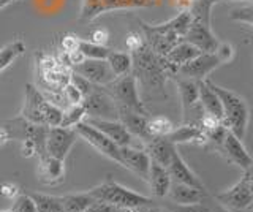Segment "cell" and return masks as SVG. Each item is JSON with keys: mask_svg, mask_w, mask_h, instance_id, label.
<instances>
[{"mask_svg": "<svg viewBox=\"0 0 253 212\" xmlns=\"http://www.w3.org/2000/svg\"><path fill=\"white\" fill-rule=\"evenodd\" d=\"M192 14L188 10L180 11L177 16L172 19L162 22V24H147L144 21H139L141 32L144 37V42L158 56H166L174 46L187 34L190 22H192Z\"/></svg>", "mask_w": 253, "mask_h": 212, "instance_id": "cell-1", "label": "cell"}, {"mask_svg": "<svg viewBox=\"0 0 253 212\" xmlns=\"http://www.w3.org/2000/svg\"><path fill=\"white\" fill-rule=\"evenodd\" d=\"M131 73L136 78V83L149 92H162L171 75L165 59L144 44L141 49L131 52Z\"/></svg>", "mask_w": 253, "mask_h": 212, "instance_id": "cell-2", "label": "cell"}, {"mask_svg": "<svg viewBox=\"0 0 253 212\" xmlns=\"http://www.w3.org/2000/svg\"><path fill=\"white\" fill-rule=\"evenodd\" d=\"M206 81H208L209 87L215 92L220 98L221 109H223L221 124H223L233 135L242 139L245 136V133H247L249 119H250L247 101H245L241 95H237L236 92L213 84L212 81L208 80V78H206Z\"/></svg>", "mask_w": 253, "mask_h": 212, "instance_id": "cell-3", "label": "cell"}, {"mask_svg": "<svg viewBox=\"0 0 253 212\" xmlns=\"http://www.w3.org/2000/svg\"><path fill=\"white\" fill-rule=\"evenodd\" d=\"M21 117L38 125L59 127V124L62 121V109L52 105L51 101H47L37 85L26 84Z\"/></svg>", "mask_w": 253, "mask_h": 212, "instance_id": "cell-4", "label": "cell"}, {"mask_svg": "<svg viewBox=\"0 0 253 212\" xmlns=\"http://www.w3.org/2000/svg\"><path fill=\"white\" fill-rule=\"evenodd\" d=\"M89 193L93 196L95 200L105 201L109 204H114L117 208H139V206H149L154 201L147 198L144 195H139L136 192L130 190L121 184L114 182V180L108 179L106 182H103L97 187H93L89 190Z\"/></svg>", "mask_w": 253, "mask_h": 212, "instance_id": "cell-5", "label": "cell"}, {"mask_svg": "<svg viewBox=\"0 0 253 212\" xmlns=\"http://www.w3.org/2000/svg\"><path fill=\"white\" fill-rule=\"evenodd\" d=\"M215 200L229 212H247L253 206V182H252V171L245 170L244 176L237 182L215 195Z\"/></svg>", "mask_w": 253, "mask_h": 212, "instance_id": "cell-6", "label": "cell"}, {"mask_svg": "<svg viewBox=\"0 0 253 212\" xmlns=\"http://www.w3.org/2000/svg\"><path fill=\"white\" fill-rule=\"evenodd\" d=\"M105 87L111 93V97L114 98L117 106L128 108L133 109V111H138L147 116V109L144 103H142V100L139 98L138 83L133 73H126L124 76L116 78L113 83H109Z\"/></svg>", "mask_w": 253, "mask_h": 212, "instance_id": "cell-7", "label": "cell"}, {"mask_svg": "<svg viewBox=\"0 0 253 212\" xmlns=\"http://www.w3.org/2000/svg\"><path fill=\"white\" fill-rule=\"evenodd\" d=\"M38 75L42 78V89H62L73 73L68 65L49 54H37Z\"/></svg>", "mask_w": 253, "mask_h": 212, "instance_id": "cell-8", "label": "cell"}, {"mask_svg": "<svg viewBox=\"0 0 253 212\" xmlns=\"http://www.w3.org/2000/svg\"><path fill=\"white\" fill-rule=\"evenodd\" d=\"M81 105L85 109V117L117 121V105L105 85L93 84L90 92L84 95Z\"/></svg>", "mask_w": 253, "mask_h": 212, "instance_id": "cell-9", "label": "cell"}, {"mask_svg": "<svg viewBox=\"0 0 253 212\" xmlns=\"http://www.w3.org/2000/svg\"><path fill=\"white\" fill-rule=\"evenodd\" d=\"M150 5H152L150 0H83L79 13L83 21H92L108 11L146 8Z\"/></svg>", "mask_w": 253, "mask_h": 212, "instance_id": "cell-10", "label": "cell"}, {"mask_svg": "<svg viewBox=\"0 0 253 212\" xmlns=\"http://www.w3.org/2000/svg\"><path fill=\"white\" fill-rule=\"evenodd\" d=\"M78 133L79 138H83L85 143H89L95 151H98L101 155L108 157L113 162L121 165V155H119V146L114 144L105 133H101L98 128L92 127L90 124H87L85 121L76 124L73 127Z\"/></svg>", "mask_w": 253, "mask_h": 212, "instance_id": "cell-11", "label": "cell"}, {"mask_svg": "<svg viewBox=\"0 0 253 212\" xmlns=\"http://www.w3.org/2000/svg\"><path fill=\"white\" fill-rule=\"evenodd\" d=\"M78 133L75 128H63V127H49L46 135V154L54 159L65 160L71 147L75 146Z\"/></svg>", "mask_w": 253, "mask_h": 212, "instance_id": "cell-12", "label": "cell"}, {"mask_svg": "<svg viewBox=\"0 0 253 212\" xmlns=\"http://www.w3.org/2000/svg\"><path fill=\"white\" fill-rule=\"evenodd\" d=\"M220 65L223 64H221V60L218 59L215 52H201L200 56H196L195 59L187 62L185 65H182L176 75L190 78V80L203 81Z\"/></svg>", "mask_w": 253, "mask_h": 212, "instance_id": "cell-13", "label": "cell"}, {"mask_svg": "<svg viewBox=\"0 0 253 212\" xmlns=\"http://www.w3.org/2000/svg\"><path fill=\"white\" fill-rule=\"evenodd\" d=\"M71 70H73V73L85 78L89 83L97 85H108L116 80L108 62L101 59H84L81 64L75 65Z\"/></svg>", "mask_w": 253, "mask_h": 212, "instance_id": "cell-14", "label": "cell"}, {"mask_svg": "<svg viewBox=\"0 0 253 212\" xmlns=\"http://www.w3.org/2000/svg\"><path fill=\"white\" fill-rule=\"evenodd\" d=\"M182 40L192 43L201 52H215L217 46L220 44L218 38L212 32L211 24H206V22L200 19H192L187 34Z\"/></svg>", "mask_w": 253, "mask_h": 212, "instance_id": "cell-15", "label": "cell"}, {"mask_svg": "<svg viewBox=\"0 0 253 212\" xmlns=\"http://www.w3.org/2000/svg\"><path fill=\"white\" fill-rule=\"evenodd\" d=\"M119 155H121V165L126 170L133 171L144 180L149 176V167H150V157L144 149H138L134 146H122L119 147Z\"/></svg>", "mask_w": 253, "mask_h": 212, "instance_id": "cell-16", "label": "cell"}, {"mask_svg": "<svg viewBox=\"0 0 253 212\" xmlns=\"http://www.w3.org/2000/svg\"><path fill=\"white\" fill-rule=\"evenodd\" d=\"M218 149L223 152V155L229 162L237 165V167H241L242 170L252 168V157L247 149H245V146L242 144V139L233 135L229 130L226 131V135H225L223 141H221Z\"/></svg>", "mask_w": 253, "mask_h": 212, "instance_id": "cell-17", "label": "cell"}, {"mask_svg": "<svg viewBox=\"0 0 253 212\" xmlns=\"http://www.w3.org/2000/svg\"><path fill=\"white\" fill-rule=\"evenodd\" d=\"M87 124H90L92 127L98 128L101 133L113 141L119 147L122 146H133V136L128 133L124 125L119 121H109V119H98V117H85L84 119Z\"/></svg>", "mask_w": 253, "mask_h": 212, "instance_id": "cell-18", "label": "cell"}, {"mask_svg": "<svg viewBox=\"0 0 253 212\" xmlns=\"http://www.w3.org/2000/svg\"><path fill=\"white\" fill-rule=\"evenodd\" d=\"M38 179L44 185L60 184L65 179V160L54 159L51 155H42L38 162Z\"/></svg>", "mask_w": 253, "mask_h": 212, "instance_id": "cell-19", "label": "cell"}, {"mask_svg": "<svg viewBox=\"0 0 253 212\" xmlns=\"http://www.w3.org/2000/svg\"><path fill=\"white\" fill-rule=\"evenodd\" d=\"M168 198L177 204V206H190V204H198L203 203L208 196V190L206 188H195L187 184H180L176 180H171L169 190H168Z\"/></svg>", "mask_w": 253, "mask_h": 212, "instance_id": "cell-20", "label": "cell"}, {"mask_svg": "<svg viewBox=\"0 0 253 212\" xmlns=\"http://www.w3.org/2000/svg\"><path fill=\"white\" fill-rule=\"evenodd\" d=\"M166 170H168V172H169L171 180H176V182H180V184H187V185L195 187V188H206L204 184L201 182V179L198 177L192 170H190V167L185 163V160L180 157L177 149L171 155V160L168 163V167H166Z\"/></svg>", "mask_w": 253, "mask_h": 212, "instance_id": "cell-21", "label": "cell"}, {"mask_svg": "<svg viewBox=\"0 0 253 212\" xmlns=\"http://www.w3.org/2000/svg\"><path fill=\"white\" fill-rule=\"evenodd\" d=\"M200 54H201V51L198 49L196 46H193L192 43H188L185 40H182L174 46L166 56H163V59H165V64L171 72V75H176L177 70L182 65H185L187 62L195 59L196 56H200Z\"/></svg>", "mask_w": 253, "mask_h": 212, "instance_id": "cell-22", "label": "cell"}, {"mask_svg": "<svg viewBox=\"0 0 253 212\" xmlns=\"http://www.w3.org/2000/svg\"><path fill=\"white\" fill-rule=\"evenodd\" d=\"M117 121L128 130L131 136H138L144 141L150 139L147 135V128H146V124H147L146 114H141V113L133 111V109H128V108L117 106Z\"/></svg>", "mask_w": 253, "mask_h": 212, "instance_id": "cell-23", "label": "cell"}, {"mask_svg": "<svg viewBox=\"0 0 253 212\" xmlns=\"http://www.w3.org/2000/svg\"><path fill=\"white\" fill-rule=\"evenodd\" d=\"M146 149L147 155L150 157V160L162 165V167H168V163L171 160V155L176 151V144H172L171 141L166 136H160V138H150L149 141H146Z\"/></svg>", "mask_w": 253, "mask_h": 212, "instance_id": "cell-24", "label": "cell"}, {"mask_svg": "<svg viewBox=\"0 0 253 212\" xmlns=\"http://www.w3.org/2000/svg\"><path fill=\"white\" fill-rule=\"evenodd\" d=\"M172 144H182V143H196V144H206L208 138L201 128L200 124H184L182 127H174L168 136Z\"/></svg>", "mask_w": 253, "mask_h": 212, "instance_id": "cell-25", "label": "cell"}, {"mask_svg": "<svg viewBox=\"0 0 253 212\" xmlns=\"http://www.w3.org/2000/svg\"><path fill=\"white\" fill-rule=\"evenodd\" d=\"M198 103L201 105L204 114L213 116L221 121V117H223V109H221L220 98L217 93L209 87V84L206 80L198 81Z\"/></svg>", "mask_w": 253, "mask_h": 212, "instance_id": "cell-26", "label": "cell"}, {"mask_svg": "<svg viewBox=\"0 0 253 212\" xmlns=\"http://www.w3.org/2000/svg\"><path fill=\"white\" fill-rule=\"evenodd\" d=\"M147 182L150 185V190H152V193L157 198H165V196L168 195L169 185H171V176L165 167L150 160Z\"/></svg>", "mask_w": 253, "mask_h": 212, "instance_id": "cell-27", "label": "cell"}, {"mask_svg": "<svg viewBox=\"0 0 253 212\" xmlns=\"http://www.w3.org/2000/svg\"><path fill=\"white\" fill-rule=\"evenodd\" d=\"M177 89H179L182 109H184V119H185L188 111H192L198 105V81L182 76L177 80Z\"/></svg>", "mask_w": 253, "mask_h": 212, "instance_id": "cell-28", "label": "cell"}, {"mask_svg": "<svg viewBox=\"0 0 253 212\" xmlns=\"http://www.w3.org/2000/svg\"><path fill=\"white\" fill-rule=\"evenodd\" d=\"M95 201L93 196L89 192L84 193H70V195H63L60 196V203H62V211L63 212H83L90 204Z\"/></svg>", "mask_w": 253, "mask_h": 212, "instance_id": "cell-29", "label": "cell"}, {"mask_svg": "<svg viewBox=\"0 0 253 212\" xmlns=\"http://www.w3.org/2000/svg\"><path fill=\"white\" fill-rule=\"evenodd\" d=\"M106 62L111 68V72L114 73L116 78L124 76L126 73H131V54L130 52H124V51H109Z\"/></svg>", "mask_w": 253, "mask_h": 212, "instance_id": "cell-30", "label": "cell"}, {"mask_svg": "<svg viewBox=\"0 0 253 212\" xmlns=\"http://www.w3.org/2000/svg\"><path fill=\"white\" fill-rule=\"evenodd\" d=\"M24 52H26V43L21 38L5 44L3 48H0V73L10 67L16 59H19Z\"/></svg>", "mask_w": 253, "mask_h": 212, "instance_id": "cell-31", "label": "cell"}, {"mask_svg": "<svg viewBox=\"0 0 253 212\" xmlns=\"http://www.w3.org/2000/svg\"><path fill=\"white\" fill-rule=\"evenodd\" d=\"M29 196L34 200L37 212H63L60 196H52L38 192H29Z\"/></svg>", "mask_w": 253, "mask_h": 212, "instance_id": "cell-32", "label": "cell"}, {"mask_svg": "<svg viewBox=\"0 0 253 212\" xmlns=\"http://www.w3.org/2000/svg\"><path fill=\"white\" fill-rule=\"evenodd\" d=\"M146 128H147L149 138H160V136H168L172 131L174 125L168 117L154 116V117H147Z\"/></svg>", "mask_w": 253, "mask_h": 212, "instance_id": "cell-33", "label": "cell"}, {"mask_svg": "<svg viewBox=\"0 0 253 212\" xmlns=\"http://www.w3.org/2000/svg\"><path fill=\"white\" fill-rule=\"evenodd\" d=\"M85 119V109L83 105H70L65 109H62V121L59 127L63 128H73L76 124L83 122Z\"/></svg>", "mask_w": 253, "mask_h": 212, "instance_id": "cell-34", "label": "cell"}, {"mask_svg": "<svg viewBox=\"0 0 253 212\" xmlns=\"http://www.w3.org/2000/svg\"><path fill=\"white\" fill-rule=\"evenodd\" d=\"M79 51L84 54L85 59H101V60H106L108 54H109V48L106 46H100V44H95L92 42H87L81 38V43H79Z\"/></svg>", "mask_w": 253, "mask_h": 212, "instance_id": "cell-35", "label": "cell"}, {"mask_svg": "<svg viewBox=\"0 0 253 212\" xmlns=\"http://www.w3.org/2000/svg\"><path fill=\"white\" fill-rule=\"evenodd\" d=\"M62 95H63V98H65V103L68 106L70 105H81L83 103V98H84L81 90H79L71 81H68L62 87Z\"/></svg>", "mask_w": 253, "mask_h": 212, "instance_id": "cell-36", "label": "cell"}, {"mask_svg": "<svg viewBox=\"0 0 253 212\" xmlns=\"http://www.w3.org/2000/svg\"><path fill=\"white\" fill-rule=\"evenodd\" d=\"M11 212H37V208H35L34 200L29 196V193H22L16 196Z\"/></svg>", "mask_w": 253, "mask_h": 212, "instance_id": "cell-37", "label": "cell"}, {"mask_svg": "<svg viewBox=\"0 0 253 212\" xmlns=\"http://www.w3.org/2000/svg\"><path fill=\"white\" fill-rule=\"evenodd\" d=\"M125 44H126V49L130 51V54L134 52V51H138V49H141L142 46L146 44L144 37H142V32H138V30H131L130 34H126Z\"/></svg>", "mask_w": 253, "mask_h": 212, "instance_id": "cell-38", "label": "cell"}, {"mask_svg": "<svg viewBox=\"0 0 253 212\" xmlns=\"http://www.w3.org/2000/svg\"><path fill=\"white\" fill-rule=\"evenodd\" d=\"M79 43H81V38L75 34H65L62 37L60 40V52L63 54H70V52H75L79 49Z\"/></svg>", "mask_w": 253, "mask_h": 212, "instance_id": "cell-39", "label": "cell"}, {"mask_svg": "<svg viewBox=\"0 0 253 212\" xmlns=\"http://www.w3.org/2000/svg\"><path fill=\"white\" fill-rule=\"evenodd\" d=\"M252 16H253V10H252V3H247L245 6H241V8L233 10L231 11V18L233 21L237 22H245L247 26H252Z\"/></svg>", "mask_w": 253, "mask_h": 212, "instance_id": "cell-40", "label": "cell"}, {"mask_svg": "<svg viewBox=\"0 0 253 212\" xmlns=\"http://www.w3.org/2000/svg\"><path fill=\"white\" fill-rule=\"evenodd\" d=\"M83 212H121V208L114 206V204H109L105 201H100V200H95L89 208Z\"/></svg>", "mask_w": 253, "mask_h": 212, "instance_id": "cell-41", "label": "cell"}, {"mask_svg": "<svg viewBox=\"0 0 253 212\" xmlns=\"http://www.w3.org/2000/svg\"><path fill=\"white\" fill-rule=\"evenodd\" d=\"M215 54L221 60V64H228V62L234 57V48H233V44H229V43H220L215 49Z\"/></svg>", "mask_w": 253, "mask_h": 212, "instance_id": "cell-42", "label": "cell"}, {"mask_svg": "<svg viewBox=\"0 0 253 212\" xmlns=\"http://www.w3.org/2000/svg\"><path fill=\"white\" fill-rule=\"evenodd\" d=\"M90 42L100 46H106V43L109 42V30L106 27L95 29L90 34Z\"/></svg>", "mask_w": 253, "mask_h": 212, "instance_id": "cell-43", "label": "cell"}, {"mask_svg": "<svg viewBox=\"0 0 253 212\" xmlns=\"http://www.w3.org/2000/svg\"><path fill=\"white\" fill-rule=\"evenodd\" d=\"M21 155L26 157V159H30V157L38 155L37 146L32 139H22L21 141Z\"/></svg>", "mask_w": 253, "mask_h": 212, "instance_id": "cell-44", "label": "cell"}, {"mask_svg": "<svg viewBox=\"0 0 253 212\" xmlns=\"http://www.w3.org/2000/svg\"><path fill=\"white\" fill-rule=\"evenodd\" d=\"M19 193V187L13 184V182H3L0 184V195L5 196V198L11 200V198H16Z\"/></svg>", "mask_w": 253, "mask_h": 212, "instance_id": "cell-45", "label": "cell"}, {"mask_svg": "<svg viewBox=\"0 0 253 212\" xmlns=\"http://www.w3.org/2000/svg\"><path fill=\"white\" fill-rule=\"evenodd\" d=\"M8 139H10V135H8L6 128L3 127V125H0V146L5 144Z\"/></svg>", "mask_w": 253, "mask_h": 212, "instance_id": "cell-46", "label": "cell"}, {"mask_svg": "<svg viewBox=\"0 0 253 212\" xmlns=\"http://www.w3.org/2000/svg\"><path fill=\"white\" fill-rule=\"evenodd\" d=\"M14 2H19V0H0V10L6 8L8 5H11V3H14Z\"/></svg>", "mask_w": 253, "mask_h": 212, "instance_id": "cell-47", "label": "cell"}, {"mask_svg": "<svg viewBox=\"0 0 253 212\" xmlns=\"http://www.w3.org/2000/svg\"><path fill=\"white\" fill-rule=\"evenodd\" d=\"M217 2H247V3H250L252 0H217Z\"/></svg>", "mask_w": 253, "mask_h": 212, "instance_id": "cell-48", "label": "cell"}, {"mask_svg": "<svg viewBox=\"0 0 253 212\" xmlns=\"http://www.w3.org/2000/svg\"><path fill=\"white\" fill-rule=\"evenodd\" d=\"M121 212H136L134 211V208L131 209V208H124V209H121Z\"/></svg>", "mask_w": 253, "mask_h": 212, "instance_id": "cell-49", "label": "cell"}, {"mask_svg": "<svg viewBox=\"0 0 253 212\" xmlns=\"http://www.w3.org/2000/svg\"><path fill=\"white\" fill-rule=\"evenodd\" d=\"M193 2H196V0H188V6H190V3H193Z\"/></svg>", "mask_w": 253, "mask_h": 212, "instance_id": "cell-50", "label": "cell"}, {"mask_svg": "<svg viewBox=\"0 0 253 212\" xmlns=\"http://www.w3.org/2000/svg\"><path fill=\"white\" fill-rule=\"evenodd\" d=\"M0 212H11V209H5V211H0Z\"/></svg>", "mask_w": 253, "mask_h": 212, "instance_id": "cell-51", "label": "cell"}]
</instances>
